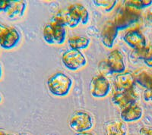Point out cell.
<instances>
[{"mask_svg":"<svg viewBox=\"0 0 152 135\" xmlns=\"http://www.w3.org/2000/svg\"><path fill=\"white\" fill-rule=\"evenodd\" d=\"M21 40V34L16 28L9 27V30L0 40V46L5 49L15 48Z\"/></svg>","mask_w":152,"mask_h":135,"instance_id":"cell-12","label":"cell"},{"mask_svg":"<svg viewBox=\"0 0 152 135\" xmlns=\"http://www.w3.org/2000/svg\"><path fill=\"white\" fill-rule=\"evenodd\" d=\"M2 96H1V94H0V102H2Z\"/></svg>","mask_w":152,"mask_h":135,"instance_id":"cell-32","label":"cell"},{"mask_svg":"<svg viewBox=\"0 0 152 135\" xmlns=\"http://www.w3.org/2000/svg\"><path fill=\"white\" fill-rule=\"evenodd\" d=\"M98 71L100 75L106 77V78H107V76H109V75H112L113 74L110 68L109 65H108V63H107V60H103L99 63Z\"/></svg>","mask_w":152,"mask_h":135,"instance_id":"cell-23","label":"cell"},{"mask_svg":"<svg viewBox=\"0 0 152 135\" xmlns=\"http://www.w3.org/2000/svg\"><path fill=\"white\" fill-rule=\"evenodd\" d=\"M2 66L0 65V79L2 78Z\"/></svg>","mask_w":152,"mask_h":135,"instance_id":"cell-29","label":"cell"},{"mask_svg":"<svg viewBox=\"0 0 152 135\" xmlns=\"http://www.w3.org/2000/svg\"><path fill=\"white\" fill-rule=\"evenodd\" d=\"M139 135H152V128L151 127H142L140 128L139 132H138Z\"/></svg>","mask_w":152,"mask_h":135,"instance_id":"cell-26","label":"cell"},{"mask_svg":"<svg viewBox=\"0 0 152 135\" xmlns=\"http://www.w3.org/2000/svg\"><path fill=\"white\" fill-rule=\"evenodd\" d=\"M151 5L152 0H131L126 1L125 3L126 8H129L136 11L148 8Z\"/></svg>","mask_w":152,"mask_h":135,"instance_id":"cell-19","label":"cell"},{"mask_svg":"<svg viewBox=\"0 0 152 135\" xmlns=\"http://www.w3.org/2000/svg\"><path fill=\"white\" fill-rule=\"evenodd\" d=\"M111 90L110 83L106 77L97 75L90 82V92L93 97L102 99L109 95Z\"/></svg>","mask_w":152,"mask_h":135,"instance_id":"cell-7","label":"cell"},{"mask_svg":"<svg viewBox=\"0 0 152 135\" xmlns=\"http://www.w3.org/2000/svg\"><path fill=\"white\" fill-rule=\"evenodd\" d=\"M11 4L10 0H0V12H6Z\"/></svg>","mask_w":152,"mask_h":135,"instance_id":"cell-24","label":"cell"},{"mask_svg":"<svg viewBox=\"0 0 152 135\" xmlns=\"http://www.w3.org/2000/svg\"><path fill=\"white\" fill-rule=\"evenodd\" d=\"M107 63L109 65L112 73L115 74H122L125 72L126 65L122 52L118 49L111 51L107 57Z\"/></svg>","mask_w":152,"mask_h":135,"instance_id":"cell-10","label":"cell"},{"mask_svg":"<svg viewBox=\"0 0 152 135\" xmlns=\"http://www.w3.org/2000/svg\"><path fill=\"white\" fill-rule=\"evenodd\" d=\"M134 75L135 82L145 88V90L152 88V74L145 69L137 71Z\"/></svg>","mask_w":152,"mask_h":135,"instance_id":"cell-17","label":"cell"},{"mask_svg":"<svg viewBox=\"0 0 152 135\" xmlns=\"http://www.w3.org/2000/svg\"><path fill=\"white\" fill-rule=\"evenodd\" d=\"M68 44L70 46V49L81 50V49H85L89 46L91 44V40L87 36H72L69 39Z\"/></svg>","mask_w":152,"mask_h":135,"instance_id":"cell-18","label":"cell"},{"mask_svg":"<svg viewBox=\"0 0 152 135\" xmlns=\"http://www.w3.org/2000/svg\"><path fill=\"white\" fill-rule=\"evenodd\" d=\"M117 3L116 0H95L94 4L98 7H101L106 12H110Z\"/></svg>","mask_w":152,"mask_h":135,"instance_id":"cell-21","label":"cell"},{"mask_svg":"<svg viewBox=\"0 0 152 135\" xmlns=\"http://www.w3.org/2000/svg\"><path fill=\"white\" fill-rule=\"evenodd\" d=\"M26 8L27 3L24 1H11L10 5L5 13L10 19L17 20L24 16Z\"/></svg>","mask_w":152,"mask_h":135,"instance_id":"cell-15","label":"cell"},{"mask_svg":"<svg viewBox=\"0 0 152 135\" xmlns=\"http://www.w3.org/2000/svg\"><path fill=\"white\" fill-rule=\"evenodd\" d=\"M135 80L134 75L131 72L119 74L116 77V87L118 91L131 90L134 87Z\"/></svg>","mask_w":152,"mask_h":135,"instance_id":"cell-14","label":"cell"},{"mask_svg":"<svg viewBox=\"0 0 152 135\" xmlns=\"http://www.w3.org/2000/svg\"><path fill=\"white\" fill-rule=\"evenodd\" d=\"M69 125L77 133L86 132L94 127V118L90 113L83 110L75 111L69 118Z\"/></svg>","mask_w":152,"mask_h":135,"instance_id":"cell-3","label":"cell"},{"mask_svg":"<svg viewBox=\"0 0 152 135\" xmlns=\"http://www.w3.org/2000/svg\"><path fill=\"white\" fill-rule=\"evenodd\" d=\"M149 18H150L151 21H152V11L150 12V13H149Z\"/></svg>","mask_w":152,"mask_h":135,"instance_id":"cell-30","label":"cell"},{"mask_svg":"<svg viewBox=\"0 0 152 135\" xmlns=\"http://www.w3.org/2000/svg\"><path fill=\"white\" fill-rule=\"evenodd\" d=\"M123 40L127 45L134 49V50H142L147 47L145 36L137 29L130 30L126 32L123 36Z\"/></svg>","mask_w":152,"mask_h":135,"instance_id":"cell-9","label":"cell"},{"mask_svg":"<svg viewBox=\"0 0 152 135\" xmlns=\"http://www.w3.org/2000/svg\"><path fill=\"white\" fill-rule=\"evenodd\" d=\"M143 116V109L137 104L122 109L120 118L124 122H135L138 121Z\"/></svg>","mask_w":152,"mask_h":135,"instance_id":"cell-13","label":"cell"},{"mask_svg":"<svg viewBox=\"0 0 152 135\" xmlns=\"http://www.w3.org/2000/svg\"><path fill=\"white\" fill-rule=\"evenodd\" d=\"M140 21L141 17L136 10L126 7L123 10L119 12L115 17V21H113V22L118 29L123 30L132 28L139 24Z\"/></svg>","mask_w":152,"mask_h":135,"instance_id":"cell-6","label":"cell"},{"mask_svg":"<svg viewBox=\"0 0 152 135\" xmlns=\"http://www.w3.org/2000/svg\"><path fill=\"white\" fill-rule=\"evenodd\" d=\"M143 98L146 102H152V88L145 90Z\"/></svg>","mask_w":152,"mask_h":135,"instance_id":"cell-25","label":"cell"},{"mask_svg":"<svg viewBox=\"0 0 152 135\" xmlns=\"http://www.w3.org/2000/svg\"><path fill=\"white\" fill-rule=\"evenodd\" d=\"M5 134L4 133L3 131H0V135H5Z\"/></svg>","mask_w":152,"mask_h":135,"instance_id":"cell-31","label":"cell"},{"mask_svg":"<svg viewBox=\"0 0 152 135\" xmlns=\"http://www.w3.org/2000/svg\"><path fill=\"white\" fill-rule=\"evenodd\" d=\"M72 78L65 73L57 72L47 80V87L50 94L56 97H66L72 87Z\"/></svg>","mask_w":152,"mask_h":135,"instance_id":"cell-1","label":"cell"},{"mask_svg":"<svg viewBox=\"0 0 152 135\" xmlns=\"http://www.w3.org/2000/svg\"><path fill=\"white\" fill-rule=\"evenodd\" d=\"M51 21L60 24L64 27L75 28L81 23V17L76 12L73 5L61 9L52 17Z\"/></svg>","mask_w":152,"mask_h":135,"instance_id":"cell-4","label":"cell"},{"mask_svg":"<svg viewBox=\"0 0 152 135\" xmlns=\"http://www.w3.org/2000/svg\"><path fill=\"white\" fill-rule=\"evenodd\" d=\"M73 6L81 17V24H84V25L88 24V21H89V13H88V11L87 10L86 8L84 5L78 3L73 4Z\"/></svg>","mask_w":152,"mask_h":135,"instance_id":"cell-20","label":"cell"},{"mask_svg":"<svg viewBox=\"0 0 152 135\" xmlns=\"http://www.w3.org/2000/svg\"><path fill=\"white\" fill-rule=\"evenodd\" d=\"M5 135H14V134H5Z\"/></svg>","mask_w":152,"mask_h":135,"instance_id":"cell-34","label":"cell"},{"mask_svg":"<svg viewBox=\"0 0 152 135\" xmlns=\"http://www.w3.org/2000/svg\"><path fill=\"white\" fill-rule=\"evenodd\" d=\"M9 26H6V25H5V24L0 23V40H1V38L2 37V36L5 34V32L7 31L8 30H9Z\"/></svg>","mask_w":152,"mask_h":135,"instance_id":"cell-27","label":"cell"},{"mask_svg":"<svg viewBox=\"0 0 152 135\" xmlns=\"http://www.w3.org/2000/svg\"><path fill=\"white\" fill-rule=\"evenodd\" d=\"M128 127L123 121H113L106 125L105 135H127Z\"/></svg>","mask_w":152,"mask_h":135,"instance_id":"cell-16","label":"cell"},{"mask_svg":"<svg viewBox=\"0 0 152 135\" xmlns=\"http://www.w3.org/2000/svg\"><path fill=\"white\" fill-rule=\"evenodd\" d=\"M119 29L116 26L113 21H108L104 25L101 33V40L102 43L107 48H112L114 42L118 36Z\"/></svg>","mask_w":152,"mask_h":135,"instance_id":"cell-11","label":"cell"},{"mask_svg":"<svg viewBox=\"0 0 152 135\" xmlns=\"http://www.w3.org/2000/svg\"><path fill=\"white\" fill-rule=\"evenodd\" d=\"M138 95L134 89L125 91H118L113 95L112 102L121 109L136 104Z\"/></svg>","mask_w":152,"mask_h":135,"instance_id":"cell-8","label":"cell"},{"mask_svg":"<svg viewBox=\"0 0 152 135\" xmlns=\"http://www.w3.org/2000/svg\"><path fill=\"white\" fill-rule=\"evenodd\" d=\"M63 65L70 71H78L87 65V59L81 50L69 49L62 56Z\"/></svg>","mask_w":152,"mask_h":135,"instance_id":"cell-5","label":"cell"},{"mask_svg":"<svg viewBox=\"0 0 152 135\" xmlns=\"http://www.w3.org/2000/svg\"><path fill=\"white\" fill-rule=\"evenodd\" d=\"M75 135H95L94 134L91 133V132H81V133H77Z\"/></svg>","mask_w":152,"mask_h":135,"instance_id":"cell-28","label":"cell"},{"mask_svg":"<svg viewBox=\"0 0 152 135\" xmlns=\"http://www.w3.org/2000/svg\"><path fill=\"white\" fill-rule=\"evenodd\" d=\"M20 135H30V134H20Z\"/></svg>","mask_w":152,"mask_h":135,"instance_id":"cell-33","label":"cell"},{"mask_svg":"<svg viewBox=\"0 0 152 135\" xmlns=\"http://www.w3.org/2000/svg\"><path fill=\"white\" fill-rule=\"evenodd\" d=\"M43 39L50 45H62L66 39V27L50 21L43 30Z\"/></svg>","mask_w":152,"mask_h":135,"instance_id":"cell-2","label":"cell"},{"mask_svg":"<svg viewBox=\"0 0 152 135\" xmlns=\"http://www.w3.org/2000/svg\"><path fill=\"white\" fill-rule=\"evenodd\" d=\"M142 59L145 65H147L148 67L152 68V45L143 49Z\"/></svg>","mask_w":152,"mask_h":135,"instance_id":"cell-22","label":"cell"}]
</instances>
